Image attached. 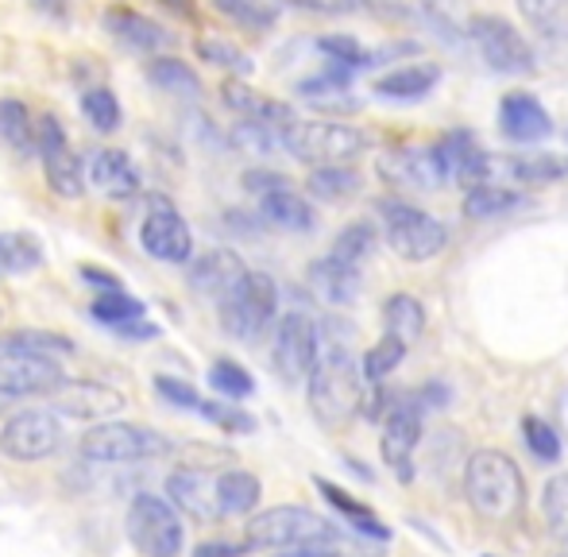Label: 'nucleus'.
Returning <instances> with one entry per match:
<instances>
[{"mask_svg": "<svg viewBox=\"0 0 568 557\" xmlns=\"http://www.w3.org/2000/svg\"><path fill=\"white\" fill-rule=\"evenodd\" d=\"M317 364L310 372V411L322 426L341 429L364 403V368L352 356V330L341 322L317 325Z\"/></svg>", "mask_w": 568, "mask_h": 557, "instance_id": "1", "label": "nucleus"}, {"mask_svg": "<svg viewBox=\"0 0 568 557\" xmlns=\"http://www.w3.org/2000/svg\"><path fill=\"white\" fill-rule=\"evenodd\" d=\"M464 496L484 519L507 523L526 507V480L507 453L479 449L464 460Z\"/></svg>", "mask_w": 568, "mask_h": 557, "instance_id": "2", "label": "nucleus"}, {"mask_svg": "<svg viewBox=\"0 0 568 557\" xmlns=\"http://www.w3.org/2000/svg\"><path fill=\"white\" fill-rule=\"evenodd\" d=\"M333 543V523L325 515L310 512V507H271L260 512L244 527V546L247 550H302V546H322Z\"/></svg>", "mask_w": 568, "mask_h": 557, "instance_id": "3", "label": "nucleus"}, {"mask_svg": "<svg viewBox=\"0 0 568 557\" xmlns=\"http://www.w3.org/2000/svg\"><path fill=\"white\" fill-rule=\"evenodd\" d=\"M375 213L387 229V244L410 264H426L449 249V229L403 198H383V202H375Z\"/></svg>", "mask_w": 568, "mask_h": 557, "instance_id": "4", "label": "nucleus"}, {"mask_svg": "<svg viewBox=\"0 0 568 557\" xmlns=\"http://www.w3.org/2000/svg\"><path fill=\"white\" fill-rule=\"evenodd\" d=\"M283 143L298 163L329 166V163H356L372 148V136L344 121H294L283 132Z\"/></svg>", "mask_w": 568, "mask_h": 557, "instance_id": "5", "label": "nucleus"}, {"mask_svg": "<svg viewBox=\"0 0 568 557\" xmlns=\"http://www.w3.org/2000/svg\"><path fill=\"white\" fill-rule=\"evenodd\" d=\"M82 457L98 460V465H135V460H155L174 449L159 429L135 426V422H98L90 434L82 437Z\"/></svg>", "mask_w": 568, "mask_h": 557, "instance_id": "6", "label": "nucleus"}, {"mask_svg": "<svg viewBox=\"0 0 568 557\" xmlns=\"http://www.w3.org/2000/svg\"><path fill=\"white\" fill-rule=\"evenodd\" d=\"M221 306V325H225L229 337L244 341V345H255L263 333L271 330L278 314V286L271 275L263 272H247L244 283L229 294Z\"/></svg>", "mask_w": 568, "mask_h": 557, "instance_id": "7", "label": "nucleus"}, {"mask_svg": "<svg viewBox=\"0 0 568 557\" xmlns=\"http://www.w3.org/2000/svg\"><path fill=\"white\" fill-rule=\"evenodd\" d=\"M124 527H128L132 546L143 557H179L182 543H186V530H182V519H179V512H174V504L163 496H151V492L132 499Z\"/></svg>", "mask_w": 568, "mask_h": 557, "instance_id": "8", "label": "nucleus"}, {"mask_svg": "<svg viewBox=\"0 0 568 557\" xmlns=\"http://www.w3.org/2000/svg\"><path fill=\"white\" fill-rule=\"evenodd\" d=\"M468 39L476 43V51L484 54V62L499 74H534L538 59H534V47L526 43V36L507 23L503 16H491V12H476L468 16Z\"/></svg>", "mask_w": 568, "mask_h": 557, "instance_id": "9", "label": "nucleus"}, {"mask_svg": "<svg viewBox=\"0 0 568 557\" xmlns=\"http://www.w3.org/2000/svg\"><path fill=\"white\" fill-rule=\"evenodd\" d=\"M62 445V426L54 411H16L0 426V453L8 460H43Z\"/></svg>", "mask_w": 568, "mask_h": 557, "instance_id": "10", "label": "nucleus"}, {"mask_svg": "<svg viewBox=\"0 0 568 557\" xmlns=\"http://www.w3.org/2000/svg\"><path fill=\"white\" fill-rule=\"evenodd\" d=\"M317 325L306 314H286L275 325V341H271V364L286 384H302L310 379L317 364Z\"/></svg>", "mask_w": 568, "mask_h": 557, "instance_id": "11", "label": "nucleus"}, {"mask_svg": "<svg viewBox=\"0 0 568 557\" xmlns=\"http://www.w3.org/2000/svg\"><path fill=\"white\" fill-rule=\"evenodd\" d=\"M62 368L54 356L16 353L0 348V395L8 399H28V395H51L62 384Z\"/></svg>", "mask_w": 568, "mask_h": 557, "instance_id": "12", "label": "nucleus"}, {"mask_svg": "<svg viewBox=\"0 0 568 557\" xmlns=\"http://www.w3.org/2000/svg\"><path fill=\"white\" fill-rule=\"evenodd\" d=\"M379 179L387 186L398 190H418V194H429V190H442L445 182V166L437 159L434 148H398V151H383L379 163H375Z\"/></svg>", "mask_w": 568, "mask_h": 557, "instance_id": "13", "label": "nucleus"}, {"mask_svg": "<svg viewBox=\"0 0 568 557\" xmlns=\"http://www.w3.org/2000/svg\"><path fill=\"white\" fill-rule=\"evenodd\" d=\"M166 496L179 512H186L197 523H217L225 519L221 512V476H213L210 468L182 465L166 476Z\"/></svg>", "mask_w": 568, "mask_h": 557, "instance_id": "14", "label": "nucleus"}, {"mask_svg": "<svg viewBox=\"0 0 568 557\" xmlns=\"http://www.w3.org/2000/svg\"><path fill=\"white\" fill-rule=\"evenodd\" d=\"M47 399H51V411L82 422H109L124 411V395L98 379H62Z\"/></svg>", "mask_w": 568, "mask_h": 557, "instance_id": "15", "label": "nucleus"}, {"mask_svg": "<svg viewBox=\"0 0 568 557\" xmlns=\"http://www.w3.org/2000/svg\"><path fill=\"white\" fill-rule=\"evenodd\" d=\"M418 445H422V407L418 403H395L387 422H383L379 449L387 468L403 484L414 480V453H418Z\"/></svg>", "mask_w": 568, "mask_h": 557, "instance_id": "16", "label": "nucleus"}, {"mask_svg": "<svg viewBox=\"0 0 568 557\" xmlns=\"http://www.w3.org/2000/svg\"><path fill=\"white\" fill-rule=\"evenodd\" d=\"M140 244L159 264H190V256H194V233L171 205H159L143 217Z\"/></svg>", "mask_w": 568, "mask_h": 557, "instance_id": "17", "label": "nucleus"}, {"mask_svg": "<svg viewBox=\"0 0 568 557\" xmlns=\"http://www.w3.org/2000/svg\"><path fill=\"white\" fill-rule=\"evenodd\" d=\"M434 151L445 166V179L464 190L479 186V182H487V174H491V155H487V151L476 143V136L464 129L445 132V136L434 143Z\"/></svg>", "mask_w": 568, "mask_h": 557, "instance_id": "18", "label": "nucleus"}, {"mask_svg": "<svg viewBox=\"0 0 568 557\" xmlns=\"http://www.w3.org/2000/svg\"><path fill=\"white\" fill-rule=\"evenodd\" d=\"M85 179L98 194L113 198V202H128V198L140 194V171L128 159V151L116 148H93L85 151Z\"/></svg>", "mask_w": 568, "mask_h": 557, "instance_id": "19", "label": "nucleus"}, {"mask_svg": "<svg viewBox=\"0 0 568 557\" xmlns=\"http://www.w3.org/2000/svg\"><path fill=\"white\" fill-rule=\"evenodd\" d=\"M499 129L515 143H541L554 136V117L534 93L515 90L499 101Z\"/></svg>", "mask_w": 568, "mask_h": 557, "instance_id": "20", "label": "nucleus"}, {"mask_svg": "<svg viewBox=\"0 0 568 557\" xmlns=\"http://www.w3.org/2000/svg\"><path fill=\"white\" fill-rule=\"evenodd\" d=\"M244 275H247L244 260L232 249H210L205 256H197L194 264H190V286L213 302H225L229 294L244 283Z\"/></svg>", "mask_w": 568, "mask_h": 557, "instance_id": "21", "label": "nucleus"}, {"mask_svg": "<svg viewBox=\"0 0 568 557\" xmlns=\"http://www.w3.org/2000/svg\"><path fill=\"white\" fill-rule=\"evenodd\" d=\"M221 101H225L240 121H263V124H278V129H291L294 124V113L286 101H275V98H267V93L252 90L244 78H229V82L221 85Z\"/></svg>", "mask_w": 568, "mask_h": 557, "instance_id": "22", "label": "nucleus"}, {"mask_svg": "<svg viewBox=\"0 0 568 557\" xmlns=\"http://www.w3.org/2000/svg\"><path fill=\"white\" fill-rule=\"evenodd\" d=\"M105 31L113 39H120V43H128L132 51H143V54H151V51H159V47L171 43V36H166L155 20L132 12V8H109V12H105Z\"/></svg>", "mask_w": 568, "mask_h": 557, "instance_id": "23", "label": "nucleus"}, {"mask_svg": "<svg viewBox=\"0 0 568 557\" xmlns=\"http://www.w3.org/2000/svg\"><path fill=\"white\" fill-rule=\"evenodd\" d=\"M310 286H314L329 306H348L359 294V267L344 264L337 256L314 260V264H310Z\"/></svg>", "mask_w": 568, "mask_h": 557, "instance_id": "24", "label": "nucleus"}, {"mask_svg": "<svg viewBox=\"0 0 568 557\" xmlns=\"http://www.w3.org/2000/svg\"><path fill=\"white\" fill-rule=\"evenodd\" d=\"M437 82H442V67H434V62H406V67L383 74L379 82H375V93L390 101H418V98H426Z\"/></svg>", "mask_w": 568, "mask_h": 557, "instance_id": "25", "label": "nucleus"}, {"mask_svg": "<svg viewBox=\"0 0 568 557\" xmlns=\"http://www.w3.org/2000/svg\"><path fill=\"white\" fill-rule=\"evenodd\" d=\"M260 217L275 229H286V233H310L314 229V205L298 194L294 186L275 190V194L260 198Z\"/></svg>", "mask_w": 568, "mask_h": 557, "instance_id": "26", "label": "nucleus"}, {"mask_svg": "<svg viewBox=\"0 0 568 557\" xmlns=\"http://www.w3.org/2000/svg\"><path fill=\"white\" fill-rule=\"evenodd\" d=\"M383 325H387V337L403 341L406 348L418 345L426 333V306L414 294H390L383 306Z\"/></svg>", "mask_w": 568, "mask_h": 557, "instance_id": "27", "label": "nucleus"}, {"mask_svg": "<svg viewBox=\"0 0 568 557\" xmlns=\"http://www.w3.org/2000/svg\"><path fill=\"white\" fill-rule=\"evenodd\" d=\"M515 8L534 36L568 43V0H515Z\"/></svg>", "mask_w": 568, "mask_h": 557, "instance_id": "28", "label": "nucleus"}, {"mask_svg": "<svg viewBox=\"0 0 568 557\" xmlns=\"http://www.w3.org/2000/svg\"><path fill=\"white\" fill-rule=\"evenodd\" d=\"M359 186H364V179H359V171L348 163L314 166L306 179L310 198H317V202H348V198L359 194Z\"/></svg>", "mask_w": 568, "mask_h": 557, "instance_id": "29", "label": "nucleus"}, {"mask_svg": "<svg viewBox=\"0 0 568 557\" xmlns=\"http://www.w3.org/2000/svg\"><path fill=\"white\" fill-rule=\"evenodd\" d=\"M148 82L159 85L163 93H171V98H182V101H202V93H205L197 70L182 59H155L148 67Z\"/></svg>", "mask_w": 568, "mask_h": 557, "instance_id": "30", "label": "nucleus"}, {"mask_svg": "<svg viewBox=\"0 0 568 557\" xmlns=\"http://www.w3.org/2000/svg\"><path fill=\"white\" fill-rule=\"evenodd\" d=\"M43 171H47V186H51L59 198L85 194V159L74 155L70 143L59 151H51V155H43Z\"/></svg>", "mask_w": 568, "mask_h": 557, "instance_id": "31", "label": "nucleus"}, {"mask_svg": "<svg viewBox=\"0 0 568 557\" xmlns=\"http://www.w3.org/2000/svg\"><path fill=\"white\" fill-rule=\"evenodd\" d=\"M523 205V194L510 186H491V182H479L464 194V217L471 221H495V217H507L510 210Z\"/></svg>", "mask_w": 568, "mask_h": 557, "instance_id": "32", "label": "nucleus"}, {"mask_svg": "<svg viewBox=\"0 0 568 557\" xmlns=\"http://www.w3.org/2000/svg\"><path fill=\"white\" fill-rule=\"evenodd\" d=\"M43 264V244L31 233H0V275H23Z\"/></svg>", "mask_w": 568, "mask_h": 557, "instance_id": "33", "label": "nucleus"}, {"mask_svg": "<svg viewBox=\"0 0 568 557\" xmlns=\"http://www.w3.org/2000/svg\"><path fill=\"white\" fill-rule=\"evenodd\" d=\"M82 117L101 136H113L120 124H124V109H120L116 93L105 90V85H90V90L82 93Z\"/></svg>", "mask_w": 568, "mask_h": 557, "instance_id": "34", "label": "nucleus"}, {"mask_svg": "<svg viewBox=\"0 0 568 557\" xmlns=\"http://www.w3.org/2000/svg\"><path fill=\"white\" fill-rule=\"evenodd\" d=\"M260 496H263V488L252 473H244V468H229V473H221V512L225 515L255 512Z\"/></svg>", "mask_w": 568, "mask_h": 557, "instance_id": "35", "label": "nucleus"}, {"mask_svg": "<svg viewBox=\"0 0 568 557\" xmlns=\"http://www.w3.org/2000/svg\"><path fill=\"white\" fill-rule=\"evenodd\" d=\"M317 488L325 492V499H329V504L337 507L341 515H348V519H352V527H356L359 535H367V538H379V543H387V538H390V530L383 527V523L375 519V515L367 512L364 504H356V499H352L344 488H337V484H329V480H322V476H317Z\"/></svg>", "mask_w": 568, "mask_h": 557, "instance_id": "36", "label": "nucleus"}, {"mask_svg": "<svg viewBox=\"0 0 568 557\" xmlns=\"http://www.w3.org/2000/svg\"><path fill=\"white\" fill-rule=\"evenodd\" d=\"M510 174H515L523 186H546V182L568 179V155H549V151L518 155L515 163H510Z\"/></svg>", "mask_w": 568, "mask_h": 557, "instance_id": "37", "label": "nucleus"}, {"mask_svg": "<svg viewBox=\"0 0 568 557\" xmlns=\"http://www.w3.org/2000/svg\"><path fill=\"white\" fill-rule=\"evenodd\" d=\"M194 51H197V59H202V62L229 70L232 78H247V74H252V67H255V62L247 59V54L240 51L236 43H229V39H217V36H202L194 43Z\"/></svg>", "mask_w": 568, "mask_h": 557, "instance_id": "38", "label": "nucleus"}, {"mask_svg": "<svg viewBox=\"0 0 568 557\" xmlns=\"http://www.w3.org/2000/svg\"><path fill=\"white\" fill-rule=\"evenodd\" d=\"M0 348H16V353H36V356H70L74 353V341L47 330H20L0 337Z\"/></svg>", "mask_w": 568, "mask_h": 557, "instance_id": "39", "label": "nucleus"}, {"mask_svg": "<svg viewBox=\"0 0 568 557\" xmlns=\"http://www.w3.org/2000/svg\"><path fill=\"white\" fill-rule=\"evenodd\" d=\"M90 314L98 317L101 325H124V322H140L143 314H148V306H143L140 298H132L128 291H101L98 298H93Z\"/></svg>", "mask_w": 568, "mask_h": 557, "instance_id": "40", "label": "nucleus"}, {"mask_svg": "<svg viewBox=\"0 0 568 557\" xmlns=\"http://www.w3.org/2000/svg\"><path fill=\"white\" fill-rule=\"evenodd\" d=\"M283 132L278 124H263V121H236L232 129V143L247 155H271V151H286Z\"/></svg>", "mask_w": 568, "mask_h": 557, "instance_id": "41", "label": "nucleus"}, {"mask_svg": "<svg viewBox=\"0 0 568 557\" xmlns=\"http://www.w3.org/2000/svg\"><path fill=\"white\" fill-rule=\"evenodd\" d=\"M213 8L225 12L232 23H240V28H247V31H271L278 20L271 0H213Z\"/></svg>", "mask_w": 568, "mask_h": 557, "instance_id": "42", "label": "nucleus"}, {"mask_svg": "<svg viewBox=\"0 0 568 557\" xmlns=\"http://www.w3.org/2000/svg\"><path fill=\"white\" fill-rule=\"evenodd\" d=\"M0 136H4L12 148H36V124H31V113L23 101L4 98L0 101Z\"/></svg>", "mask_w": 568, "mask_h": 557, "instance_id": "43", "label": "nucleus"}, {"mask_svg": "<svg viewBox=\"0 0 568 557\" xmlns=\"http://www.w3.org/2000/svg\"><path fill=\"white\" fill-rule=\"evenodd\" d=\"M317 51L333 62V67H344V70H356V67H372V51H367L359 39L344 36V31H333V36H322L317 39Z\"/></svg>", "mask_w": 568, "mask_h": 557, "instance_id": "44", "label": "nucleus"}, {"mask_svg": "<svg viewBox=\"0 0 568 557\" xmlns=\"http://www.w3.org/2000/svg\"><path fill=\"white\" fill-rule=\"evenodd\" d=\"M210 387L217 395H225V399H247V395L255 392V379H252V372L244 368V364H236V361H213V368H210Z\"/></svg>", "mask_w": 568, "mask_h": 557, "instance_id": "45", "label": "nucleus"}, {"mask_svg": "<svg viewBox=\"0 0 568 557\" xmlns=\"http://www.w3.org/2000/svg\"><path fill=\"white\" fill-rule=\"evenodd\" d=\"M403 361H406V345H403V341L383 337L379 345L367 348V353H364V364H359V368H364V379H367V384H383V379H387L390 372H395Z\"/></svg>", "mask_w": 568, "mask_h": 557, "instance_id": "46", "label": "nucleus"}, {"mask_svg": "<svg viewBox=\"0 0 568 557\" xmlns=\"http://www.w3.org/2000/svg\"><path fill=\"white\" fill-rule=\"evenodd\" d=\"M541 515H546V527L568 543V473H557L546 484V492H541Z\"/></svg>", "mask_w": 568, "mask_h": 557, "instance_id": "47", "label": "nucleus"}, {"mask_svg": "<svg viewBox=\"0 0 568 557\" xmlns=\"http://www.w3.org/2000/svg\"><path fill=\"white\" fill-rule=\"evenodd\" d=\"M375 249V229L367 225V221H359V225H348L344 233L333 241V252L329 256H337L344 260V264H352V267H359L367 260V252Z\"/></svg>", "mask_w": 568, "mask_h": 557, "instance_id": "48", "label": "nucleus"}, {"mask_svg": "<svg viewBox=\"0 0 568 557\" xmlns=\"http://www.w3.org/2000/svg\"><path fill=\"white\" fill-rule=\"evenodd\" d=\"M523 434H526V449H530L538 460H546V465H557V460H561V437H557V429L549 426V422L530 415L523 422Z\"/></svg>", "mask_w": 568, "mask_h": 557, "instance_id": "49", "label": "nucleus"}, {"mask_svg": "<svg viewBox=\"0 0 568 557\" xmlns=\"http://www.w3.org/2000/svg\"><path fill=\"white\" fill-rule=\"evenodd\" d=\"M202 418H210L213 426H221L225 434H252L255 429V418L247 415V411H240V403H202V411H197Z\"/></svg>", "mask_w": 568, "mask_h": 557, "instance_id": "50", "label": "nucleus"}, {"mask_svg": "<svg viewBox=\"0 0 568 557\" xmlns=\"http://www.w3.org/2000/svg\"><path fill=\"white\" fill-rule=\"evenodd\" d=\"M155 392H159V399L163 403H171V407H179V411H202V395H197V387L194 384H186V379H174V376H159L155 379Z\"/></svg>", "mask_w": 568, "mask_h": 557, "instance_id": "51", "label": "nucleus"}, {"mask_svg": "<svg viewBox=\"0 0 568 557\" xmlns=\"http://www.w3.org/2000/svg\"><path fill=\"white\" fill-rule=\"evenodd\" d=\"M286 186H294L286 174H278V171H267V166H252V171H244V190L252 198H267V194H275V190H286Z\"/></svg>", "mask_w": 568, "mask_h": 557, "instance_id": "52", "label": "nucleus"}, {"mask_svg": "<svg viewBox=\"0 0 568 557\" xmlns=\"http://www.w3.org/2000/svg\"><path fill=\"white\" fill-rule=\"evenodd\" d=\"M67 129H62V121L59 117H43V121L36 124V151H39V159L43 155H51V151H59V148H67Z\"/></svg>", "mask_w": 568, "mask_h": 557, "instance_id": "53", "label": "nucleus"}, {"mask_svg": "<svg viewBox=\"0 0 568 557\" xmlns=\"http://www.w3.org/2000/svg\"><path fill=\"white\" fill-rule=\"evenodd\" d=\"M82 278L90 286H101V291H124V286H120V278L113 272H101V267H93V264L82 267Z\"/></svg>", "mask_w": 568, "mask_h": 557, "instance_id": "54", "label": "nucleus"}, {"mask_svg": "<svg viewBox=\"0 0 568 557\" xmlns=\"http://www.w3.org/2000/svg\"><path fill=\"white\" fill-rule=\"evenodd\" d=\"M116 333L120 337H128V341H151V337H159V330L151 322H124V325H116Z\"/></svg>", "mask_w": 568, "mask_h": 557, "instance_id": "55", "label": "nucleus"}, {"mask_svg": "<svg viewBox=\"0 0 568 557\" xmlns=\"http://www.w3.org/2000/svg\"><path fill=\"white\" fill-rule=\"evenodd\" d=\"M247 546H232V543H202L194 550V557H240Z\"/></svg>", "mask_w": 568, "mask_h": 557, "instance_id": "56", "label": "nucleus"}, {"mask_svg": "<svg viewBox=\"0 0 568 557\" xmlns=\"http://www.w3.org/2000/svg\"><path fill=\"white\" fill-rule=\"evenodd\" d=\"M163 8H171L174 16H182V20H197V0H159Z\"/></svg>", "mask_w": 568, "mask_h": 557, "instance_id": "57", "label": "nucleus"}, {"mask_svg": "<svg viewBox=\"0 0 568 557\" xmlns=\"http://www.w3.org/2000/svg\"><path fill=\"white\" fill-rule=\"evenodd\" d=\"M487 557H491V554H487Z\"/></svg>", "mask_w": 568, "mask_h": 557, "instance_id": "58", "label": "nucleus"}]
</instances>
